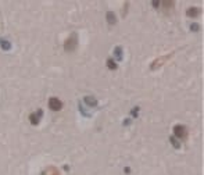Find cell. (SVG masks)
<instances>
[{"mask_svg":"<svg viewBox=\"0 0 204 175\" xmlns=\"http://www.w3.org/2000/svg\"><path fill=\"white\" fill-rule=\"evenodd\" d=\"M174 132H175V135L179 136V138H186V135H188V129H186L183 125H176V127L174 128Z\"/></svg>","mask_w":204,"mask_h":175,"instance_id":"cell-1","label":"cell"},{"mask_svg":"<svg viewBox=\"0 0 204 175\" xmlns=\"http://www.w3.org/2000/svg\"><path fill=\"white\" fill-rule=\"evenodd\" d=\"M49 106H50L52 110H58V108H61V102L58 99H56V97H52L49 100Z\"/></svg>","mask_w":204,"mask_h":175,"instance_id":"cell-2","label":"cell"}]
</instances>
